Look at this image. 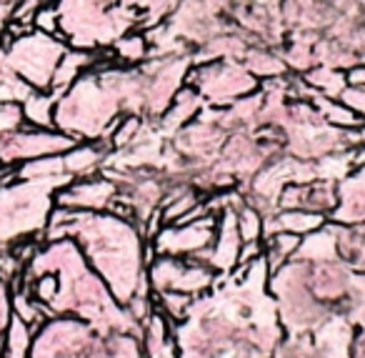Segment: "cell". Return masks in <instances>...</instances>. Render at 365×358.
<instances>
[{
  "mask_svg": "<svg viewBox=\"0 0 365 358\" xmlns=\"http://www.w3.org/2000/svg\"><path fill=\"white\" fill-rule=\"evenodd\" d=\"M13 316V303H11V288L6 281H0V333L6 331Z\"/></svg>",
  "mask_w": 365,
  "mask_h": 358,
  "instance_id": "ffe728a7",
  "label": "cell"
},
{
  "mask_svg": "<svg viewBox=\"0 0 365 358\" xmlns=\"http://www.w3.org/2000/svg\"><path fill=\"white\" fill-rule=\"evenodd\" d=\"M36 3H41L43 6V3H56V0H36Z\"/></svg>",
  "mask_w": 365,
  "mask_h": 358,
  "instance_id": "603a6c76",
  "label": "cell"
},
{
  "mask_svg": "<svg viewBox=\"0 0 365 358\" xmlns=\"http://www.w3.org/2000/svg\"><path fill=\"white\" fill-rule=\"evenodd\" d=\"M218 216L208 213L203 218H195L190 223H170L158 231L153 238V248L158 256H175V258H200L215 241Z\"/></svg>",
  "mask_w": 365,
  "mask_h": 358,
  "instance_id": "5b68a950",
  "label": "cell"
},
{
  "mask_svg": "<svg viewBox=\"0 0 365 358\" xmlns=\"http://www.w3.org/2000/svg\"><path fill=\"white\" fill-rule=\"evenodd\" d=\"M345 83L348 88H365V63H353L345 68Z\"/></svg>",
  "mask_w": 365,
  "mask_h": 358,
  "instance_id": "7402d4cb",
  "label": "cell"
},
{
  "mask_svg": "<svg viewBox=\"0 0 365 358\" xmlns=\"http://www.w3.org/2000/svg\"><path fill=\"white\" fill-rule=\"evenodd\" d=\"M148 283H150V293L180 291L198 298L218 283V273L208 263L193 261V258L158 256L148 266Z\"/></svg>",
  "mask_w": 365,
  "mask_h": 358,
  "instance_id": "3957f363",
  "label": "cell"
},
{
  "mask_svg": "<svg viewBox=\"0 0 365 358\" xmlns=\"http://www.w3.org/2000/svg\"><path fill=\"white\" fill-rule=\"evenodd\" d=\"M263 241H265L263 243V258H265V263H268V271L275 273L278 268H283L288 261H293L303 238L295 236V233L280 231V233H273V236L263 238Z\"/></svg>",
  "mask_w": 365,
  "mask_h": 358,
  "instance_id": "7c38bea8",
  "label": "cell"
},
{
  "mask_svg": "<svg viewBox=\"0 0 365 358\" xmlns=\"http://www.w3.org/2000/svg\"><path fill=\"white\" fill-rule=\"evenodd\" d=\"M340 98H343L355 113H360V118L365 121V88H345Z\"/></svg>",
  "mask_w": 365,
  "mask_h": 358,
  "instance_id": "44dd1931",
  "label": "cell"
},
{
  "mask_svg": "<svg viewBox=\"0 0 365 358\" xmlns=\"http://www.w3.org/2000/svg\"><path fill=\"white\" fill-rule=\"evenodd\" d=\"M143 353L145 358H178L175 336H170V321L158 308L143 321Z\"/></svg>",
  "mask_w": 365,
  "mask_h": 358,
  "instance_id": "ba28073f",
  "label": "cell"
},
{
  "mask_svg": "<svg viewBox=\"0 0 365 358\" xmlns=\"http://www.w3.org/2000/svg\"><path fill=\"white\" fill-rule=\"evenodd\" d=\"M328 221L340 226H365V166L350 171L338 183V206Z\"/></svg>",
  "mask_w": 365,
  "mask_h": 358,
  "instance_id": "52a82bcc",
  "label": "cell"
},
{
  "mask_svg": "<svg viewBox=\"0 0 365 358\" xmlns=\"http://www.w3.org/2000/svg\"><path fill=\"white\" fill-rule=\"evenodd\" d=\"M76 138L58 128H33L23 126L21 131L0 138V166H21L33 158L58 156L76 146Z\"/></svg>",
  "mask_w": 365,
  "mask_h": 358,
  "instance_id": "277c9868",
  "label": "cell"
},
{
  "mask_svg": "<svg viewBox=\"0 0 365 358\" xmlns=\"http://www.w3.org/2000/svg\"><path fill=\"white\" fill-rule=\"evenodd\" d=\"M245 68H248L255 78H263V81L280 78V76H285V71H288L283 56H275V53H263V51H250L248 61H245Z\"/></svg>",
  "mask_w": 365,
  "mask_h": 358,
  "instance_id": "2e32d148",
  "label": "cell"
},
{
  "mask_svg": "<svg viewBox=\"0 0 365 358\" xmlns=\"http://www.w3.org/2000/svg\"><path fill=\"white\" fill-rule=\"evenodd\" d=\"M21 108H23V118H26V126L56 128L58 96L48 91V88H33L21 101Z\"/></svg>",
  "mask_w": 365,
  "mask_h": 358,
  "instance_id": "9c48e42d",
  "label": "cell"
},
{
  "mask_svg": "<svg viewBox=\"0 0 365 358\" xmlns=\"http://www.w3.org/2000/svg\"><path fill=\"white\" fill-rule=\"evenodd\" d=\"M118 193H120V186L113 178H108L106 173H98V176L91 178H76L68 186H63L56 193V206L71 208V211L103 213L110 211Z\"/></svg>",
  "mask_w": 365,
  "mask_h": 358,
  "instance_id": "8992f818",
  "label": "cell"
},
{
  "mask_svg": "<svg viewBox=\"0 0 365 358\" xmlns=\"http://www.w3.org/2000/svg\"><path fill=\"white\" fill-rule=\"evenodd\" d=\"M26 126L21 103H0V138L11 136Z\"/></svg>",
  "mask_w": 365,
  "mask_h": 358,
  "instance_id": "d6986e66",
  "label": "cell"
},
{
  "mask_svg": "<svg viewBox=\"0 0 365 358\" xmlns=\"http://www.w3.org/2000/svg\"><path fill=\"white\" fill-rule=\"evenodd\" d=\"M185 86H193L203 98L215 106H233L240 98L258 91V78L245 66L233 61H205L185 76Z\"/></svg>",
  "mask_w": 365,
  "mask_h": 358,
  "instance_id": "7a4b0ae2",
  "label": "cell"
},
{
  "mask_svg": "<svg viewBox=\"0 0 365 358\" xmlns=\"http://www.w3.org/2000/svg\"><path fill=\"white\" fill-rule=\"evenodd\" d=\"M313 106L318 111V116L323 118L328 126L340 128V131H355V128L363 126V118L360 113H355L343 98H328V96H315L313 98Z\"/></svg>",
  "mask_w": 365,
  "mask_h": 358,
  "instance_id": "30bf717a",
  "label": "cell"
},
{
  "mask_svg": "<svg viewBox=\"0 0 365 358\" xmlns=\"http://www.w3.org/2000/svg\"><path fill=\"white\" fill-rule=\"evenodd\" d=\"M33 28L41 33H48V36L63 38V16H61V8H58V0L56 3L38 6V11L33 13Z\"/></svg>",
  "mask_w": 365,
  "mask_h": 358,
  "instance_id": "e0dca14e",
  "label": "cell"
},
{
  "mask_svg": "<svg viewBox=\"0 0 365 358\" xmlns=\"http://www.w3.org/2000/svg\"><path fill=\"white\" fill-rule=\"evenodd\" d=\"M31 346H33V328L13 313L11 323L6 328V351H3V358H28Z\"/></svg>",
  "mask_w": 365,
  "mask_h": 358,
  "instance_id": "9a60e30c",
  "label": "cell"
},
{
  "mask_svg": "<svg viewBox=\"0 0 365 358\" xmlns=\"http://www.w3.org/2000/svg\"><path fill=\"white\" fill-rule=\"evenodd\" d=\"M320 96H328V98H340L343 91L348 88L345 83V71H338L333 66H323V68H313V71H305L300 73Z\"/></svg>",
  "mask_w": 365,
  "mask_h": 358,
  "instance_id": "5bb4252c",
  "label": "cell"
},
{
  "mask_svg": "<svg viewBox=\"0 0 365 358\" xmlns=\"http://www.w3.org/2000/svg\"><path fill=\"white\" fill-rule=\"evenodd\" d=\"M195 296L190 293H180V291H158L153 293V303L155 308L168 318L170 323H182L188 318L190 308H193Z\"/></svg>",
  "mask_w": 365,
  "mask_h": 358,
  "instance_id": "4fadbf2b",
  "label": "cell"
},
{
  "mask_svg": "<svg viewBox=\"0 0 365 358\" xmlns=\"http://www.w3.org/2000/svg\"><path fill=\"white\" fill-rule=\"evenodd\" d=\"M66 48V38L33 31L28 36L18 38L16 43H11L6 48V58L11 71L18 78H23L31 88H48L53 71H56Z\"/></svg>",
  "mask_w": 365,
  "mask_h": 358,
  "instance_id": "6da1fadb",
  "label": "cell"
},
{
  "mask_svg": "<svg viewBox=\"0 0 365 358\" xmlns=\"http://www.w3.org/2000/svg\"><path fill=\"white\" fill-rule=\"evenodd\" d=\"M150 41H148V33H123L113 41V61L120 63L125 68H135L150 58Z\"/></svg>",
  "mask_w": 365,
  "mask_h": 358,
  "instance_id": "8fae6325",
  "label": "cell"
},
{
  "mask_svg": "<svg viewBox=\"0 0 365 358\" xmlns=\"http://www.w3.org/2000/svg\"><path fill=\"white\" fill-rule=\"evenodd\" d=\"M238 231L243 243L248 241H260L263 238V213L250 203H243L238 208Z\"/></svg>",
  "mask_w": 365,
  "mask_h": 358,
  "instance_id": "ac0fdd59",
  "label": "cell"
}]
</instances>
